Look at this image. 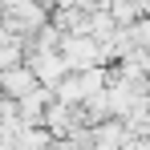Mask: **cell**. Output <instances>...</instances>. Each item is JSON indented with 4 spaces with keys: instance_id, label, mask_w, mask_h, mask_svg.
<instances>
[{
    "instance_id": "cell-1",
    "label": "cell",
    "mask_w": 150,
    "mask_h": 150,
    "mask_svg": "<svg viewBox=\"0 0 150 150\" xmlns=\"http://www.w3.org/2000/svg\"><path fill=\"white\" fill-rule=\"evenodd\" d=\"M110 85V69L98 65V69H81V73H69L57 89H53V98L65 101V105H85L89 98H98L101 89Z\"/></svg>"
},
{
    "instance_id": "cell-2",
    "label": "cell",
    "mask_w": 150,
    "mask_h": 150,
    "mask_svg": "<svg viewBox=\"0 0 150 150\" xmlns=\"http://www.w3.org/2000/svg\"><path fill=\"white\" fill-rule=\"evenodd\" d=\"M57 53L65 57L69 73H81V69H98V65H105L101 45L89 37V33H65V37H61V45H57Z\"/></svg>"
},
{
    "instance_id": "cell-3",
    "label": "cell",
    "mask_w": 150,
    "mask_h": 150,
    "mask_svg": "<svg viewBox=\"0 0 150 150\" xmlns=\"http://www.w3.org/2000/svg\"><path fill=\"white\" fill-rule=\"evenodd\" d=\"M25 65L37 73V81L49 85V89H57V85L69 77V65H65V57H61L57 49H28L25 53Z\"/></svg>"
},
{
    "instance_id": "cell-4",
    "label": "cell",
    "mask_w": 150,
    "mask_h": 150,
    "mask_svg": "<svg viewBox=\"0 0 150 150\" xmlns=\"http://www.w3.org/2000/svg\"><path fill=\"white\" fill-rule=\"evenodd\" d=\"M33 89H41V81H37V73L28 69L25 61L21 65H12V69H4L0 73V93L4 98H12V101H21V98H28Z\"/></svg>"
}]
</instances>
